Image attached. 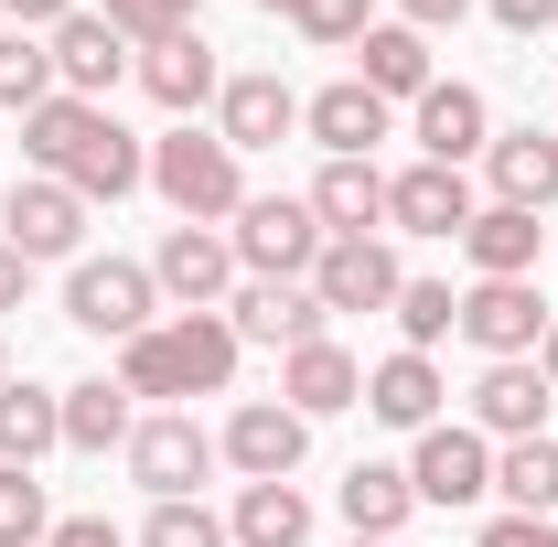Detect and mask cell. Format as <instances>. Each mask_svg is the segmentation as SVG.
Listing matches in <instances>:
<instances>
[{"instance_id":"cell-4","label":"cell","mask_w":558,"mask_h":547,"mask_svg":"<svg viewBox=\"0 0 558 547\" xmlns=\"http://www.w3.org/2000/svg\"><path fill=\"white\" fill-rule=\"evenodd\" d=\"M65 323H75L86 343H108V354H119L130 333H150V323H161V290H150V258H119V247L97 258V247H86V258L65 269Z\"/></svg>"},{"instance_id":"cell-44","label":"cell","mask_w":558,"mask_h":547,"mask_svg":"<svg viewBox=\"0 0 558 547\" xmlns=\"http://www.w3.org/2000/svg\"><path fill=\"white\" fill-rule=\"evenodd\" d=\"M537 376L558 387V312H548V333H537Z\"/></svg>"},{"instance_id":"cell-8","label":"cell","mask_w":558,"mask_h":547,"mask_svg":"<svg viewBox=\"0 0 558 547\" xmlns=\"http://www.w3.org/2000/svg\"><path fill=\"white\" fill-rule=\"evenodd\" d=\"M236 236L226 226H161V247H150V290H161V312H226L236 301Z\"/></svg>"},{"instance_id":"cell-25","label":"cell","mask_w":558,"mask_h":547,"mask_svg":"<svg viewBox=\"0 0 558 547\" xmlns=\"http://www.w3.org/2000/svg\"><path fill=\"white\" fill-rule=\"evenodd\" d=\"M429 75H440V54H429V33H409V22H365V44H354V86H376L398 119H409V97H429Z\"/></svg>"},{"instance_id":"cell-20","label":"cell","mask_w":558,"mask_h":547,"mask_svg":"<svg viewBox=\"0 0 558 547\" xmlns=\"http://www.w3.org/2000/svg\"><path fill=\"white\" fill-rule=\"evenodd\" d=\"M226 323H236V343H269V354H301V343L333 333V312L312 301V279H236Z\"/></svg>"},{"instance_id":"cell-28","label":"cell","mask_w":558,"mask_h":547,"mask_svg":"<svg viewBox=\"0 0 558 547\" xmlns=\"http://www.w3.org/2000/svg\"><path fill=\"white\" fill-rule=\"evenodd\" d=\"M54 451H65V387H44V376H11V387H0V462L44 473Z\"/></svg>"},{"instance_id":"cell-39","label":"cell","mask_w":558,"mask_h":547,"mask_svg":"<svg viewBox=\"0 0 558 547\" xmlns=\"http://www.w3.org/2000/svg\"><path fill=\"white\" fill-rule=\"evenodd\" d=\"M473 11H484V0H387V22H409V33H429V44H440V33H462Z\"/></svg>"},{"instance_id":"cell-38","label":"cell","mask_w":558,"mask_h":547,"mask_svg":"<svg viewBox=\"0 0 558 547\" xmlns=\"http://www.w3.org/2000/svg\"><path fill=\"white\" fill-rule=\"evenodd\" d=\"M473 547H558V515H505V505H484Z\"/></svg>"},{"instance_id":"cell-2","label":"cell","mask_w":558,"mask_h":547,"mask_svg":"<svg viewBox=\"0 0 558 547\" xmlns=\"http://www.w3.org/2000/svg\"><path fill=\"white\" fill-rule=\"evenodd\" d=\"M236 323L226 312H161L150 333L119 343V387H130L140 409H194V398H236Z\"/></svg>"},{"instance_id":"cell-33","label":"cell","mask_w":558,"mask_h":547,"mask_svg":"<svg viewBox=\"0 0 558 547\" xmlns=\"http://www.w3.org/2000/svg\"><path fill=\"white\" fill-rule=\"evenodd\" d=\"M387 323H398V343H409V354H440V343H451V323H462V290H451V279H409Z\"/></svg>"},{"instance_id":"cell-19","label":"cell","mask_w":558,"mask_h":547,"mask_svg":"<svg viewBox=\"0 0 558 547\" xmlns=\"http://www.w3.org/2000/svg\"><path fill=\"white\" fill-rule=\"evenodd\" d=\"M130 86L161 108V119H215V97H226V65H215L205 33H172V44H140Z\"/></svg>"},{"instance_id":"cell-22","label":"cell","mask_w":558,"mask_h":547,"mask_svg":"<svg viewBox=\"0 0 558 547\" xmlns=\"http://www.w3.org/2000/svg\"><path fill=\"white\" fill-rule=\"evenodd\" d=\"M279 398L312 418H344V409H365V354H354L344 333H323V343H301V354H279Z\"/></svg>"},{"instance_id":"cell-26","label":"cell","mask_w":558,"mask_h":547,"mask_svg":"<svg viewBox=\"0 0 558 547\" xmlns=\"http://www.w3.org/2000/svg\"><path fill=\"white\" fill-rule=\"evenodd\" d=\"M537 258H548V215L473 205V226H462V269L473 279H537Z\"/></svg>"},{"instance_id":"cell-6","label":"cell","mask_w":558,"mask_h":547,"mask_svg":"<svg viewBox=\"0 0 558 547\" xmlns=\"http://www.w3.org/2000/svg\"><path fill=\"white\" fill-rule=\"evenodd\" d=\"M409 483H418V515H484L494 505V440L473 418H440L409 440Z\"/></svg>"},{"instance_id":"cell-35","label":"cell","mask_w":558,"mask_h":547,"mask_svg":"<svg viewBox=\"0 0 558 547\" xmlns=\"http://www.w3.org/2000/svg\"><path fill=\"white\" fill-rule=\"evenodd\" d=\"M44 537H54V494H44V473L0 462V547H44Z\"/></svg>"},{"instance_id":"cell-18","label":"cell","mask_w":558,"mask_h":547,"mask_svg":"<svg viewBox=\"0 0 558 547\" xmlns=\"http://www.w3.org/2000/svg\"><path fill=\"white\" fill-rule=\"evenodd\" d=\"M365 418L376 429H398V440H418V429H440L451 418V376H440V354H376L365 365Z\"/></svg>"},{"instance_id":"cell-36","label":"cell","mask_w":558,"mask_h":547,"mask_svg":"<svg viewBox=\"0 0 558 547\" xmlns=\"http://www.w3.org/2000/svg\"><path fill=\"white\" fill-rule=\"evenodd\" d=\"M365 22H376V0H301V11H290V33H301L312 54H354Z\"/></svg>"},{"instance_id":"cell-41","label":"cell","mask_w":558,"mask_h":547,"mask_svg":"<svg viewBox=\"0 0 558 547\" xmlns=\"http://www.w3.org/2000/svg\"><path fill=\"white\" fill-rule=\"evenodd\" d=\"M44 547H130V526H108V515H54Z\"/></svg>"},{"instance_id":"cell-5","label":"cell","mask_w":558,"mask_h":547,"mask_svg":"<svg viewBox=\"0 0 558 547\" xmlns=\"http://www.w3.org/2000/svg\"><path fill=\"white\" fill-rule=\"evenodd\" d=\"M119 462H130V483L150 494V505H183V494H205V483L226 473V451H215V429L194 409H140Z\"/></svg>"},{"instance_id":"cell-46","label":"cell","mask_w":558,"mask_h":547,"mask_svg":"<svg viewBox=\"0 0 558 547\" xmlns=\"http://www.w3.org/2000/svg\"><path fill=\"white\" fill-rule=\"evenodd\" d=\"M0 387H11V333H0Z\"/></svg>"},{"instance_id":"cell-15","label":"cell","mask_w":558,"mask_h":547,"mask_svg":"<svg viewBox=\"0 0 558 547\" xmlns=\"http://www.w3.org/2000/svg\"><path fill=\"white\" fill-rule=\"evenodd\" d=\"M473 205H484V183L451 172V161H398V172H387V236H451V247H462Z\"/></svg>"},{"instance_id":"cell-7","label":"cell","mask_w":558,"mask_h":547,"mask_svg":"<svg viewBox=\"0 0 558 547\" xmlns=\"http://www.w3.org/2000/svg\"><path fill=\"white\" fill-rule=\"evenodd\" d=\"M215 451H226L236 483H301V462H312V418L290 409V398H236V409L215 418Z\"/></svg>"},{"instance_id":"cell-12","label":"cell","mask_w":558,"mask_h":547,"mask_svg":"<svg viewBox=\"0 0 558 547\" xmlns=\"http://www.w3.org/2000/svg\"><path fill=\"white\" fill-rule=\"evenodd\" d=\"M236 161H258V150H279V139L301 130V86L279 65H226V97H215V119H205Z\"/></svg>"},{"instance_id":"cell-24","label":"cell","mask_w":558,"mask_h":547,"mask_svg":"<svg viewBox=\"0 0 558 547\" xmlns=\"http://www.w3.org/2000/svg\"><path fill=\"white\" fill-rule=\"evenodd\" d=\"M484 205H526V215H548L558 205V130H494L484 139Z\"/></svg>"},{"instance_id":"cell-48","label":"cell","mask_w":558,"mask_h":547,"mask_svg":"<svg viewBox=\"0 0 558 547\" xmlns=\"http://www.w3.org/2000/svg\"><path fill=\"white\" fill-rule=\"evenodd\" d=\"M0 130H11V119H0Z\"/></svg>"},{"instance_id":"cell-32","label":"cell","mask_w":558,"mask_h":547,"mask_svg":"<svg viewBox=\"0 0 558 547\" xmlns=\"http://www.w3.org/2000/svg\"><path fill=\"white\" fill-rule=\"evenodd\" d=\"M44 97H65V86H54V54H44V33H0V119H33Z\"/></svg>"},{"instance_id":"cell-1","label":"cell","mask_w":558,"mask_h":547,"mask_svg":"<svg viewBox=\"0 0 558 547\" xmlns=\"http://www.w3.org/2000/svg\"><path fill=\"white\" fill-rule=\"evenodd\" d=\"M22 172L65 183L86 205H130V194H150V139L119 108H97V97H44L22 119Z\"/></svg>"},{"instance_id":"cell-34","label":"cell","mask_w":558,"mask_h":547,"mask_svg":"<svg viewBox=\"0 0 558 547\" xmlns=\"http://www.w3.org/2000/svg\"><path fill=\"white\" fill-rule=\"evenodd\" d=\"M130 547H236V537H226V505L183 494V505H150V515L130 526Z\"/></svg>"},{"instance_id":"cell-29","label":"cell","mask_w":558,"mask_h":547,"mask_svg":"<svg viewBox=\"0 0 558 547\" xmlns=\"http://www.w3.org/2000/svg\"><path fill=\"white\" fill-rule=\"evenodd\" d=\"M312 526H323V505L301 483H236V505H226L236 547H312Z\"/></svg>"},{"instance_id":"cell-23","label":"cell","mask_w":558,"mask_h":547,"mask_svg":"<svg viewBox=\"0 0 558 547\" xmlns=\"http://www.w3.org/2000/svg\"><path fill=\"white\" fill-rule=\"evenodd\" d=\"M333 515H344V537H409L418 526V483H409V462H344V483H333Z\"/></svg>"},{"instance_id":"cell-17","label":"cell","mask_w":558,"mask_h":547,"mask_svg":"<svg viewBox=\"0 0 558 547\" xmlns=\"http://www.w3.org/2000/svg\"><path fill=\"white\" fill-rule=\"evenodd\" d=\"M301 139H312L323 161H376V150L398 139V108H387L376 86L333 75V86H312V97H301Z\"/></svg>"},{"instance_id":"cell-14","label":"cell","mask_w":558,"mask_h":547,"mask_svg":"<svg viewBox=\"0 0 558 547\" xmlns=\"http://www.w3.org/2000/svg\"><path fill=\"white\" fill-rule=\"evenodd\" d=\"M44 54H54V86H65V97H97V108H108V97L130 86V65H140V44L97 11V0H86V11H65V22L44 33Z\"/></svg>"},{"instance_id":"cell-37","label":"cell","mask_w":558,"mask_h":547,"mask_svg":"<svg viewBox=\"0 0 558 547\" xmlns=\"http://www.w3.org/2000/svg\"><path fill=\"white\" fill-rule=\"evenodd\" d=\"M130 44H172V33H205V0H97Z\"/></svg>"},{"instance_id":"cell-27","label":"cell","mask_w":558,"mask_h":547,"mask_svg":"<svg viewBox=\"0 0 558 547\" xmlns=\"http://www.w3.org/2000/svg\"><path fill=\"white\" fill-rule=\"evenodd\" d=\"M130 429H140V398L108 376V365L65 387V451H75V462H108V451H130Z\"/></svg>"},{"instance_id":"cell-47","label":"cell","mask_w":558,"mask_h":547,"mask_svg":"<svg viewBox=\"0 0 558 547\" xmlns=\"http://www.w3.org/2000/svg\"><path fill=\"white\" fill-rule=\"evenodd\" d=\"M344 547H387V537H344Z\"/></svg>"},{"instance_id":"cell-31","label":"cell","mask_w":558,"mask_h":547,"mask_svg":"<svg viewBox=\"0 0 558 547\" xmlns=\"http://www.w3.org/2000/svg\"><path fill=\"white\" fill-rule=\"evenodd\" d=\"M494 505H505V515H558V429L494 451Z\"/></svg>"},{"instance_id":"cell-30","label":"cell","mask_w":558,"mask_h":547,"mask_svg":"<svg viewBox=\"0 0 558 547\" xmlns=\"http://www.w3.org/2000/svg\"><path fill=\"white\" fill-rule=\"evenodd\" d=\"M312 215H323V236H387V161H323Z\"/></svg>"},{"instance_id":"cell-43","label":"cell","mask_w":558,"mask_h":547,"mask_svg":"<svg viewBox=\"0 0 558 547\" xmlns=\"http://www.w3.org/2000/svg\"><path fill=\"white\" fill-rule=\"evenodd\" d=\"M22 301H33V258H22V247H11V236H0V323H11V312H22Z\"/></svg>"},{"instance_id":"cell-45","label":"cell","mask_w":558,"mask_h":547,"mask_svg":"<svg viewBox=\"0 0 558 547\" xmlns=\"http://www.w3.org/2000/svg\"><path fill=\"white\" fill-rule=\"evenodd\" d=\"M258 11H269V22H290V11H301V0H258Z\"/></svg>"},{"instance_id":"cell-9","label":"cell","mask_w":558,"mask_h":547,"mask_svg":"<svg viewBox=\"0 0 558 547\" xmlns=\"http://www.w3.org/2000/svg\"><path fill=\"white\" fill-rule=\"evenodd\" d=\"M226 236H236V269H247V279H312V258H323V215H312V194H247Z\"/></svg>"},{"instance_id":"cell-21","label":"cell","mask_w":558,"mask_h":547,"mask_svg":"<svg viewBox=\"0 0 558 547\" xmlns=\"http://www.w3.org/2000/svg\"><path fill=\"white\" fill-rule=\"evenodd\" d=\"M548 398H558V387L537 376V354H515V365H473L462 418H473L494 451H505V440H537V429H548Z\"/></svg>"},{"instance_id":"cell-13","label":"cell","mask_w":558,"mask_h":547,"mask_svg":"<svg viewBox=\"0 0 558 547\" xmlns=\"http://www.w3.org/2000/svg\"><path fill=\"white\" fill-rule=\"evenodd\" d=\"M398 130L418 139V161H451V172H473L494 139V97L473 86V75H429V97H409V119Z\"/></svg>"},{"instance_id":"cell-42","label":"cell","mask_w":558,"mask_h":547,"mask_svg":"<svg viewBox=\"0 0 558 547\" xmlns=\"http://www.w3.org/2000/svg\"><path fill=\"white\" fill-rule=\"evenodd\" d=\"M65 11H86V0H0V22H11V33H54Z\"/></svg>"},{"instance_id":"cell-3","label":"cell","mask_w":558,"mask_h":547,"mask_svg":"<svg viewBox=\"0 0 558 547\" xmlns=\"http://www.w3.org/2000/svg\"><path fill=\"white\" fill-rule=\"evenodd\" d=\"M150 194L172 205V226H236V205H247L258 183H247V161H236L205 119H172V130L150 139Z\"/></svg>"},{"instance_id":"cell-11","label":"cell","mask_w":558,"mask_h":547,"mask_svg":"<svg viewBox=\"0 0 558 547\" xmlns=\"http://www.w3.org/2000/svg\"><path fill=\"white\" fill-rule=\"evenodd\" d=\"M548 290L537 279H462V323L451 333L473 343L484 365H515V354H537V333H548Z\"/></svg>"},{"instance_id":"cell-16","label":"cell","mask_w":558,"mask_h":547,"mask_svg":"<svg viewBox=\"0 0 558 547\" xmlns=\"http://www.w3.org/2000/svg\"><path fill=\"white\" fill-rule=\"evenodd\" d=\"M398 290H409V269H398V247L387 236H323V258H312V301L344 323V312H398Z\"/></svg>"},{"instance_id":"cell-40","label":"cell","mask_w":558,"mask_h":547,"mask_svg":"<svg viewBox=\"0 0 558 547\" xmlns=\"http://www.w3.org/2000/svg\"><path fill=\"white\" fill-rule=\"evenodd\" d=\"M494 33H515V44H537V33H558V0H484Z\"/></svg>"},{"instance_id":"cell-10","label":"cell","mask_w":558,"mask_h":547,"mask_svg":"<svg viewBox=\"0 0 558 547\" xmlns=\"http://www.w3.org/2000/svg\"><path fill=\"white\" fill-rule=\"evenodd\" d=\"M86 226H97V205L65 194V183H44V172H22V183L0 194V236H11L33 269H75V258H86Z\"/></svg>"}]
</instances>
